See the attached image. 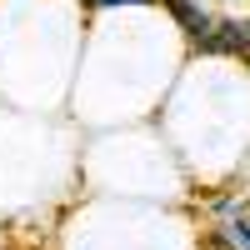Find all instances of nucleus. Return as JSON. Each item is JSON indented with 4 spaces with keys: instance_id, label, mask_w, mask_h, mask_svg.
Here are the masks:
<instances>
[{
    "instance_id": "nucleus-1",
    "label": "nucleus",
    "mask_w": 250,
    "mask_h": 250,
    "mask_svg": "<svg viewBox=\"0 0 250 250\" xmlns=\"http://www.w3.org/2000/svg\"><path fill=\"white\" fill-rule=\"evenodd\" d=\"M195 45H200V55H245L250 60V20H215V30Z\"/></svg>"
},
{
    "instance_id": "nucleus-2",
    "label": "nucleus",
    "mask_w": 250,
    "mask_h": 250,
    "mask_svg": "<svg viewBox=\"0 0 250 250\" xmlns=\"http://www.w3.org/2000/svg\"><path fill=\"white\" fill-rule=\"evenodd\" d=\"M160 5H165V10H170L175 20H180V30H185V35H190V40H205V35H210V30H215V15H210V10H205V5H200V0H160Z\"/></svg>"
},
{
    "instance_id": "nucleus-3",
    "label": "nucleus",
    "mask_w": 250,
    "mask_h": 250,
    "mask_svg": "<svg viewBox=\"0 0 250 250\" xmlns=\"http://www.w3.org/2000/svg\"><path fill=\"white\" fill-rule=\"evenodd\" d=\"M95 5H150V0H95Z\"/></svg>"
},
{
    "instance_id": "nucleus-4",
    "label": "nucleus",
    "mask_w": 250,
    "mask_h": 250,
    "mask_svg": "<svg viewBox=\"0 0 250 250\" xmlns=\"http://www.w3.org/2000/svg\"><path fill=\"white\" fill-rule=\"evenodd\" d=\"M245 220H250V215H245Z\"/></svg>"
}]
</instances>
